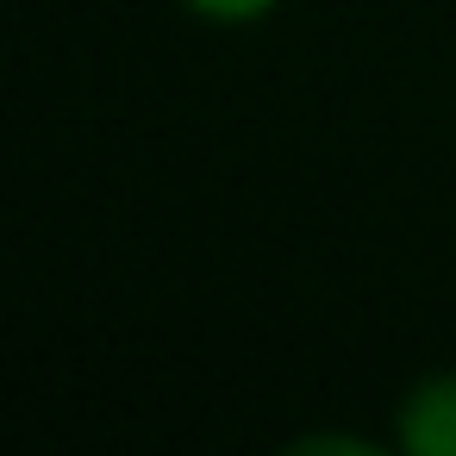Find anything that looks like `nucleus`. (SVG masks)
<instances>
[{
	"label": "nucleus",
	"mask_w": 456,
	"mask_h": 456,
	"mask_svg": "<svg viewBox=\"0 0 456 456\" xmlns=\"http://www.w3.org/2000/svg\"><path fill=\"white\" fill-rule=\"evenodd\" d=\"M394 444L406 456H456V369H431L394 400Z\"/></svg>",
	"instance_id": "f257e3e1"
},
{
	"label": "nucleus",
	"mask_w": 456,
	"mask_h": 456,
	"mask_svg": "<svg viewBox=\"0 0 456 456\" xmlns=\"http://www.w3.org/2000/svg\"><path fill=\"white\" fill-rule=\"evenodd\" d=\"M182 13H194L200 26H256V20H269L281 0H175Z\"/></svg>",
	"instance_id": "f03ea898"
},
{
	"label": "nucleus",
	"mask_w": 456,
	"mask_h": 456,
	"mask_svg": "<svg viewBox=\"0 0 456 456\" xmlns=\"http://www.w3.org/2000/svg\"><path fill=\"white\" fill-rule=\"evenodd\" d=\"M288 450H350V456H375L381 444H375V437H313V431H306V437H294Z\"/></svg>",
	"instance_id": "7ed1b4c3"
}]
</instances>
